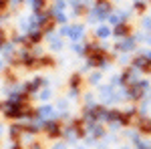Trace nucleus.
I'll use <instances>...</instances> for the list:
<instances>
[{
  "label": "nucleus",
  "instance_id": "obj_2",
  "mask_svg": "<svg viewBox=\"0 0 151 149\" xmlns=\"http://www.w3.org/2000/svg\"><path fill=\"white\" fill-rule=\"evenodd\" d=\"M135 63H137V67H141V69H149V60H147V58H137V60H135Z\"/></svg>",
  "mask_w": 151,
  "mask_h": 149
},
{
  "label": "nucleus",
  "instance_id": "obj_9",
  "mask_svg": "<svg viewBox=\"0 0 151 149\" xmlns=\"http://www.w3.org/2000/svg\"><path fill=\"white\" fill-rule=\"evenodd\" d=\"M4 2H6V0H0V8H2V6H4Z\"/></svg>",
  "mask_w": 151,
  "mask_h": 149
},
{
  "label": "nucleus",
  "instance_id": "obj_5",
  "mask_svg": "<svg viewBox=\"0 0 151 149\" xmlns=\"http://www.w3.org/2000/svg\"><path fill=\"white\" fill-rule=\"evenodd\" d=\"M127 30H129L127 26H125V24H121V26H117V28H115V35H125Z\"/></svg>",
  "mask_w": 151,
  "mask_h": 149
},
{
  "label": "nucleus",
  "instance_id": "obj_7",
  "mask_svg": "<svg viewBox=\"0 0 151 149\" xmlns=\"http://www.w3.org/2000/svg\"><path fill=\"white\" fill-rule=\"evenodd\" d=\"M32 2H35V6L38 8V6H42V2H45V0H32Z\"/></svg>",
  "mask_w": 151,
  "mask_h": 149
},
{
  "label": "nucleus",
  "instance_id": "obj_3",
  "mask_svg": "<svg viewBox=\"0 0 151 149\" xmlns=\"http://www.w3.org/2000/svg\"><path fill=\"white\" fill-rule=\"evenodd\" d=\"M47 129H48V133H50V135H57V133H58V125H57V123H48Z\"/></svg>",
  "mask_w": 151,
  "mask_h": 149
},
{
  "label": "nucleus",
  "instance_id": "obj_8",
  "mask_svg": "<svg viewBox=\"0 0 151 149\" xmlns=\"http://www.w3.org/2000/svg\"><path fill=\"white\" fill-rule=\"evenodd\" d=\"M2 40H4V35H2V30H0V42H2Z\"/></svg>",
  "mask_w": 151,
  "mask_h": 149
},
{
  "label": "nucleus",
  "instance_id": "obj_1",
  "mask_svg": "<svg viewBox=\"0 0 151 149\" xmlns=\"http://www.w3.org/2000/svg\"><path fill=\"white\" fill-rule=\"evenodd\" d=\"M139 127H141V131H147V133H149V131H151V121H149V119H141Z\"/></svg>",
  "mask_w": 151,
  "mask_h": 149
},
{
  "label": "nucleus",
  "instance_id": "obj_4",
  "mask_svg": "<svg viewBox=\"0 0 151 149\" xmlns=\"http://www.w3.org/2000/svg\"><path fill=\"white\" fill-rule=\"evenodd\" d=\"M101 63H103V57L101 55H93L91 57V65H101Z\"/></svg>",
  "mask_w": 151,
  "mask_h": 149
},
{
  "label": "nucleus",
  "instance_id": "obj_6",
  "mask_svg": "<svg viewBox=\"0 0 151 149\" xmlns=\"http://www.w3.org/2000/svg\"><path fill=\"white\" fill-rule=\"evenodd\" d=\"M97 35H99V36H107V35H109V30H107V28H99Z\"/></svg>",
  "mask_w": 151,
  "mask_h": 149
}]
</instances>
